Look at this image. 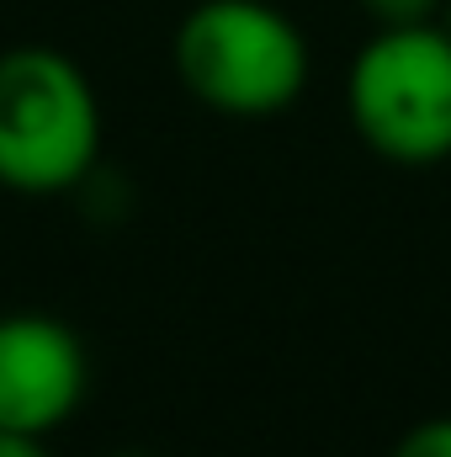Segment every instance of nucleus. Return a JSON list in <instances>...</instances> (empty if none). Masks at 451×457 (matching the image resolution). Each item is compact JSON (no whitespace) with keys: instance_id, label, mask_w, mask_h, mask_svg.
I'll return each instance as SVG.
<instances>
[{"instance_id":"39448f33","label":"nucleus","mask_w":451,"mask_h":457,"mask_svg":"<svg viewBox=\"0 0 451 457\" xmlns=\"http://www.w3.org/2000/svg\"><path fill=\"white\" fill-rule=\"evenodd\" d=\"M361 11L377 27H425V21H441L447 0H361Z\"/></svg>"},{"instance_id":"1a4fd4ad","label":"nucleus","mask_w":451,"mask_h":457,"mask_svg":"<svg viewBox=\"0 0 451 457\" xmlns=\"http://www.w3.org/2000/svg\"><path fill=\"white\" fill-rule=\"evenodd\" d=\"M117 457H144V453H117Z\"/></svg>"},{"instance_id":"20e7f679","label":"nucleus","mask_w":451,"mask_h":457,"mask_svg":"<svg viewBox=\"0 0 451 457\" xmlns=\"http://www.w3.org/2000/svg\"><path fill=\"white\" fill-rule=\"evenodd\" d=\"M91 388V361L80 336L37 309L0 314V431L48 436L59 431Z\"/></svg>"},{"instance_id":"6e6552de","label":"nucleus","mask_w":451,"mask_h":457,"mask_svg":"<svg viewBox=\"0 0 451 457\" xmlns=\"http://www.w3.org/2000/svg\"><path fill=\"white\" fill-rule=\"evenodd\" d=\"M441 27H447V32H451V0H447V11H441Z\"/></svg>"},{"instance_id":"f257e3e1","label":"nucleus","mask_w":451,"mask_h":457,"mask_svg":"<svg viewBox=\"0 0 451 457\" xmlns=\"http://www.w3.org/2000/svg\"><path fill=\"white\" fill-rule=\"evenodd\" d=\"M102 154V102L86 70L43 43L0 54V187L59 197Z\"/></svg>"},{"instance_id":"7ed1b4c3","label":"nucleus","mask_w":451,"mask_h":457,"mask_svg":"<svg viewBox=\"0 0 451 457\" xmlns=\"http://www.w3.org/2000/svg\"><path fill=\"white\" fill-rule=\"evenodd\" d=\"M345 112L393 165L451 160V32L441 21L377 27L350 59Z\"/></svg>"},{"instance_id":"0eeeda50","label":"nucleus","mask_w":451,"mask_h":457,"mask_svg":"<svg viewBox=\"0 0 451 457\" xmlns=\"http://www.w3.org/2000/svg\"><path fill=\"white\" fill-rule=\"evenodd\" d=\"M0 457H48L43 436H21V431H0Z\"/></svg>"},{"instance_id":"f03ea898","label":"nucleus","mask_w":451,"mask_h":457,"mask_svg":"<svg viewBox=\"0 0 451 457\" xmlns=\"http://www.w3.org/2000/svg\"><path fill=\"white\" fill-rule=\"evenodd\" d=\"M181 86L224 117H276L308 86V43L271 0H202L176 27Z\"/></svg>"},{"instance_id":"423d86ee","label":"nucleus","mask_w":451,"mask_h":457,"mask_svg":"<svg viewBox=\"0 0 451 457\" xmlns=\"http://www.w3.org/2000/svg\"><path fill=\"white\" fill-rule=\"evenodd\" d=\"M388 457H451V415H436V420L409 426V431L393 442Z\"/></svg>"}]
</instances>
